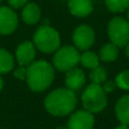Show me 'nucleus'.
I'll list each match as a JSON object with an SVG mask.
<instances>
[{"instance_id":"29","label":"nucleus","mask_w":129,"mask_h":129,"mask_svg":"<svg viewBox=\"0 0 129 129\" xmlns=\"http://www.w3.org/2000/svg\"><path fill=\"white\" fill-rule=\"evenodd\" d=\"M1 1H2V0H0V2H1Z\"/></svg>"},{"instance_id":"14","label":"nucleus","mask_w":129,"mask_h":129,"mask_svg":"<svg viewBox=\"0 0 129 129\" xmlns=\"http://www.w3.org/2000/svg\"><path fill=\"white\" fill-rule=\"evenodd\" d=\"M116 116L121 123L129 125V95H125L118 100L116 104Z\"/></svg>"},{"instance_id":"7","label":"nucleus","mask_w":129,"mask_h":129,"mask_svg":"<svg viewBox=\"0 0 129 129\" xmlns=\"http://www.w3.org/2000/svg\"><path fill=\"white\" fill-rule=\"evenodd\" d=\"M73 42L76 49L86 51L95 42V32L89 25H79L73 32Z\"/></svg>"},{"instance_id":"23","label":"nucleus","mask_w":129,"mask_h":129,"mask_svg":"<svg viewBox=\"0 0 129 129\" xmlns=\"http://www.w3.org/2000/svg\"><path fill=\"white\" fill-rule=\"evenodd\" d=\"M114 87H116V85H114V83H112V82H104L103 83V89H104L105 93L112 92L114 89Z\"/></svg>"},{"instance_id":"6","label":"nucleus","mask_w":129,"mask_h":129,"mask_svg":"<svg viewBox=\"0 0 129 129\" xmlns=\"http://www.w3.org/2000/svg\"><path fill=\"white\" fill-rule=\"evenodd\" d=\"M80 60L79 50L73 45L59 48L53 57V66L60 71H68L75 68Z\"/></svg>"},{"instance_id":"8","label":"nucleus","mask_w":129,"mask_h":129,"mask_svg":"<svg viewBox=\"0 0 129 129\" xmlns=\"http://www.w3.org/2000/svg\"><path fill=\"white\" fill-rule=\"evenodd\" d=\"M18 27V16L11 7H0V34L9 35Z\"/></svg>"},{"instance_id":"18","label":"nucleus","mask_w":129,"mask_h":129,"mask_svg":"<svg viewBox=\"0 0 129 129\" xmlns=\"http://www.w3.org/2000/svg\"><path fill=\"white\" fill-rule=\"evenodd\" d=\"M107 9L112 14L125 13L129 8V0H104Z\"/></svg>"},{"instance_id":"5","label":"nucleus","mask_w":129,"mask_h":129,"mask_svg":"<svg viewBox=\"0 0 129 129\" xmlns=\"http://www.w3.org/2000/svg\"><path fill=\"white\" fill-rule=\"evenodd\" d=\"M108 36L110 42L119 48H125L129 43V22L127 18L116 16L108 23Z\"/></svg>"},{"instance_id":"27","label":"nucleus","mask_w":129,"mask_h":129,"mask_svg":"<svg viewBox=\"0 0 129 129\" xmlns=\"http://www.w3.org/2000/svg\"><path fill=\"white\" fill-rule=\"evenodd\" d=\"M127 19H128V22H129V8H128V10H127Z\"/></svg>"},{"instance_id":"11","label":"nucleus","mask_w":129,"mask_h":129,"mask_svg":"<svg viewBox=\"0 0 129 129\" xmlns=\"http://www.w3.org/2000/svg\"><path fill=\"white\" fill-rule=\"evenodd\" d=\"M68 10L73 16L84 18L89 16L94 10L92 0H68Z\"/></svg>"},{"instance_id":"3","label":"nucleus","mask_w":129,"mask_h":129,"mask_svg":"<svg viewBox=\"0 0 129 129\" xmlns=\"http://www.w3.org/2000/svg\"><path fill=\"white\" fill-rule=\"evenodd\" d=\"M33 43L36 49L43 53H52L60 48V34L49 25H42L33 35Z\"/></svg>"},{"instance_id":"9","label":"nucleus","mask_w":129,"mask_h":129,"mask_svg":"<svg viewBox=\"0 0 129 129\" xmlns=\"http://www.w3.org/2000/svg\"><path fill=\"white\" fill-rule=\"evenodd\" d=\"M94 126L93 113L87 110L74 112L68 120V129H92Z\"/></svg>"},{"instance_id":"26","label":"nucleus","mask_w":129,"mask_h":129,"mask_svg":"<svg viewBox=\"0 0 129 129\" xmlns=\"http://www.w3.org/2000/svg\"><path fill=\"white\" fill-rule=\"evenodd\" d=\"M2 87H4V80H2V78H1V76H0V92H1V89H2Z\"/></svg>"},{"instance_id":"19","label":"nucleus","mask_w":129,"mask_h":129,"mask_svg":"<svg viewBox=\"0 0 129 129\" xmlns=\"http://www.w3.org/2000/svg\"><path fill=\"white\" fill-rule=\"evenodd\" d=\"M89 79L92 80V83L98 85H101L102 83H104L107 80V71H105V69L100 66H98L94 69H91Z\"/></svg>"},{"instance_id":"2","label":"nucleus","mask_w":129,"mask_h":129,"mask_svg":"<svg viewBox=\"0 0 129 129\" xmlns=\"http://www.w3.org/2000/svg\"><path fill=\"white\" fill-rule=\"evenodd\" d=\"M54 79V68L45 60L33 61L27 66L26 82L34 92H43L52 84Z\"/></svg>"},{"instance_id":"21","label":"nucleus","mask_w":129,"mask_h":129,"mask_svg":"<svg viewBox=\"0 0 129 129\" xmlns=\"http://www.w3.org/2000/svg\"><path fill=\"white\" fill-rule=\"evenodd\" d=\"M26 73H27V67H24V66H19L17 69H15L14 71V76L16 78L20 80H25L26 79Z\"/></svg>"},{"instance_id":"28","label":"nucleus","mask_w":129,"mask_h":129,"mask_svg":"<svg viewBox=\"0 0 129 129\" xmlns=\"http://www.w3.org/2000/svg\"><path fill=\"white\" fill-rule=\"evenodd\" d=\"M57 129H68V128H64V127H58Z\"/></svg>"},{"instance_id":"20","label":"nucleus","mask_w":129,"mask_h":129,"mask_svg":"<svg viewBox=\"0 0 129 129\" xmlns=\"http://www.w3.org/2000/svg\"><path fill=\"white\" fill-rule=\"evenodd\" d=\"M116 85L121 89L129 91V70H123L117 75Z\"/></svg>"},{"instance_id":"17","label":"nucleus","mask_w":129,"mask_h":129,"mask_svg":"<svg viewBox=\"0 0 129 129\" xmlns=\"http://www.w3.org/2000/svg\"><path fill=\"white\" fill-rule=\"evenodd\" d=\"M79 62L83 64V67L87 69H94L98 66H100V57L93 51H84L80 54Z\"/></svg>"},{"instance_id":"4","label":"nucleus","mask_w":129,"mask_h":129,"mask_svg":"<svg viewBox=\"0 0 129 129\" xmlns=\"http://www.w3.org/2000/svg\"><path fill=\"white\" fill-rule=\"evenodd\" d=\"M82 102L85 110H87L91 113H98L107 107V93L101 85L92 83L83 92Z\"/></svg>"},{"instance_id":"16","label":"nucleus","mask_w":129,"mask_h":129,"mask_svg":"<svg viewBox=\"0 0 129 129\" xmlns=\"http://www.w3.org/2000/svg\"><path fill=\"white\" fill-rule=\"evenodd\" d=\"M15 59L13 54L5 49H0V74H7L14 69Z\"/></svg>"},{"instance_id":"1","label":"nucleus","mask_w":129,"mask_h":129,"mask_svg":"<svg viewBox=\"0 0 129 129\" xmlns=\"http://www.w3.org/2000/svg\"><path fill=\"white\" fill-rule=\"evenodd\" d=\"M77 99L74 91L69 88H57L52 91L44 100V107L50 114L64 117L74 111Z\"/></svg>"},{"instance_id":"22","label":"nucleus","mask_w":129,"mask_h":129,"mask_svg":"<svg viewBox=\"0 0 129 129\" xmlns=\"http://www.w3.org/2000/svg\"><path fill=\"white\" fill-rule=\"evenodd\" d=\"M28 2L29 0H8V5L13 9H20Z\"/></svg>"},{"instance_id":"15","label":"nucleus","mask_w":129,"mask_h":129,"mask_svg":"<svg viewBox=\"0 0 129 129\" xmlns=\"http://www.w3.org/2000/svg\"><path fill=\"white\" fill-rule=\"evenodd\" d=\"M119 56V47L113 44L112 42L105 43L102 48L100 49V60L104 61V62H112V61L117 60Z\"/></svg>"},{"instance_id":"10","label":"nucleus","mask_w":129,"mask_h":129,"mask_svg":"<svg viewBox=\"0 0 129 129\" xmlns=\"http://www.w3.org/2000/svg\"><path fill=\"white\" fill-rule=\"evenodd\" d=\"M35 45L31 41H24L16 49V59H17V62L19 66H29L35 60Z\"/></svg>"},{"instance_id":"25","label":"nucleus","mask_w":129,"mask_h":129,"mask_svg":"<svg viewBox=\"0 0 129 129\" xmlns=\"http://www.w3.org/2000/svg\"><path fill=\"white\" fill-rule=\"evenodd\" d=\"M125 51H126V56L129 58V43L125 47Z\"/></svg>"},{"instance_id":"24","label":"nucleus","mask_w":129,"mask_h":129,"mask_svg":"<svg viewBox=\"0 0 129 129\" xmlns=\"http://www.w3.org/2000/svg\"><path fill=\"white\" fill-rule=\"evenodd\" d=\"M116 129H129V125H125V123H121V125H119Z\"/></svg>"},{"instance_id":"13","label":"nucleus","mask_w":129,"mask_h":129,"mask_svg":"<svg viewBox=\"0 0 129 129\" xmlns=\"http://www.w3.org/2000/svg\"><path fill=\"white\" fill-rule=\"evenodd\" d=\"M22 19L27 25H35L41 19V8L35 2H28L22 8Z\"/></svg>"},{"instance_id":"12","label":"nucleus","mask_w":129,"mask_h":129,"mask_svg":"<svg viewBox=\"0 0 129 129\" xmlns=\"http://www.w3.org/2000/svg\"><path fill=\"white\" fill-rule=\"evenodd\" d=\"M66 78H64V83H66L67 88L71 89V91H76L79 89L83 85L85 84V74L80 68H75L70 69V70L66 71Z\"/></svg>"}]
</instances>
